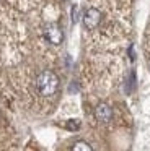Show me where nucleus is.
<instances>
[{"label": "nucleus", "mask_w": 150, "mask_h": 151, "mask_svg": "<svg viewBox=\"0 0 150 151\" xmlns=\"http://www.w3.org/2000/svg\"><path fill=\"white\" fill-rule=\"evenodd\" d=\"M36 88H38L39 94L41 96H52L55 94V91L59 89V78L55 73L49 72V70H46V72H41L38 75V78H36Z\"/></svg>", "instance_id": "nucleus-1"}, {"label": "nucleus", "mask_w": 150, "mask_h": 151, "mask_svg": "<svg viewBox=\"0 0 150 151\" xmlns=\"http://www.w3.org/2000/svg\"><path fill=\"white\" fill-rule=\"evenodd\" d=\"M101 21V12L98 8H88L83 13V24L87 29H95Z\"/></svg>", "instance_id": "nucleus-2"}, {"label": "nucleus", "mask_w": 150, "mask_h": 151, "mask_svg": "<svg viewBox=\"0 0 150 151\" xmlns=\"http://www.w3.org/2000/svg\"><path fill=\"white\" fill-rule=\"evenodd\" d=\"M46 37H47V41L51 44L59 46V44L62 42V39H64V34H62L60 28H59L57 24H49V26L46 28Z\"/></svg>", "instance_id": "nucleus-3"}, {"label": "nucleus", "mask_w": 150, "mask_h": 151, "mask_svg": "<svg viewBox=\"0 0 150 151\" xmlns=\"http://www.w3.org/2000/svg\"><path fill=\"white\" fill-rule=\"evenodd\" d=\"M111 109H109V106L108 104H100L96 109H95V117L98 119L100 122H109V119H111Z\"/></svg>", "instance_id": "nucleus-4"}, {"label": "nucleus", "mask_w": 150, "mask_h": 151, "mask_svg": "<svg viewBox=\"0 0 150 151\" xmlns=\"http://www.w3.org/2000/svg\"><path fill=\"white\" fill-rule=\"evenodd\" d=\"M72 151H93V150H91V146L87 141H77L74 145V148H72Z\"/></svg>", "instance_id": "nucleus-5"}]
</instances>
